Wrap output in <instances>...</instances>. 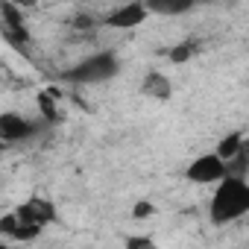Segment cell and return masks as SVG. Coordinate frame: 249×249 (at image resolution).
<instances>
[{
    "mask_svg": "<svg viewBox=\"0 0 249 249\" xmlns=\"http://www.w3.org/2000/svg\"><path fill=\"white\" fill-rule=\"evenodd\" d=\"M240 144H243V135H240V132H231V135H226V138L220 141V147H217V156L229 161V159H231V156L240 150Z\"/></svg>",
    "mask_w": 249,
    "mask_h": 249,
    "instance_id": "obj_11",
    "label": "cell"
},
{
    "mask_svg": "<svg viewBox=\"0 0 249 249\" xmlns=\"http://www.w3.org/2000/svg\"><path fill=\"white\" fill-rule=\"evenodd\" d=\"M194 53H196V41H182L179 47L170 50V62H173V65H182V62H188Z\"/></svg>",
    "mask_w": 249,
    "mask_h": 249,
    "instance_id": "obj_12",
    "label": "cell"
},
{
    "mask_svg": "<svg viewBox=\"0 0 249 249\" xmlns=\"http://www.w3.org/2000/svg\"><path fill=\"white\" fill-rule=\"evenodd\" d=\"M132 214H135V217H150V214H153V205H150V202H141V205H135Z\"/></svg>",
    "mask_w": 249,
    "mask_h": 249,
    "instance_id": "obj_15",
    "label": "cell"
},
{
    "mask_svg": "<svg viewBox=\"0 0 249 249\" xmlns=\"http://www.w3.org/2000/svg\"><path fill=\"white\" fill-rule=\"evenodd\" d=\"M226 173H229L226 159H220L217 153H205V156L194 159L191 167H188V179H191L194 185H211V182H220Z\"/></svg>",
    "mask_w": 249,
    "mask_h": 249,
    "instance_id": "obj_3",
    "label": "cell"
},
{
    "mask_svg": "<svg viewBox=\"0 0 249 249\" xmlns=\"http://www.w3.org/2000/svg\"><path fill=\"white\" fill-rule=\"evenodd\" d=\"M196 0H147V9L156 12V15H179V12H188Z\"/></svg>",
    "mask_w": 249,
    "mask_h": 249,
    "instance_id": "obj_8",
    "label": "cell"
},
{
    "mask_svg": "<svg viewBox=\"0 0 249 249\" xmlns=\"http://www.w3.org/2000/svg\"><path fill=\"white\" fill-rule=\"evenodd\" d=\"M33 129H36V126H33L30 120H24L21 114H12V111H6L3 117H0V138H3L6 144L30 138V135H33Z\"/></svg>",
    "mask_w": 249,
    "mask_h": 249,
    "instance_id": "obj_6",
    "label": "cell"
},
{
    "mask_svg": "<svg viewBox=\"0 0 249 249\" xmlns=\"http://www.w3.org/2000/svg\"><path fill=\"white\" fill-rule=\"evenodd\" d=\"M141 91H144L147 97H156V100H167L173 88H170V79H167L164 73H147V79H144Z\"/></svg>",
    "mask_w": 249,
    "mask_h": 249,
    "instance_id": "obj_7",
    "label": "cell"
},
{
    "mask_svg": "<svg viewBox=\"0 0 249 249\" xmlns=\"http://www.w3.org/2000/svg\"><path fill=\"white\" fill-rule=\"evenodd\" d=\"M15 3H18L21 9H30V6H36V3H38V0H15Z\"/></svg>",
    "mask_w": 249,
    "mask_h": 249,
    "instance_id": "obj_17",
    "label": "cell"
},
{
    "mask_svg": "<svg viewBox=\"0 0 249 249\" xmlns=\"http://www.w3.org/2000/svg\"><path fill=\"white\" fill-rule=\"evenodd\" d=\"M126 246H156L150 237H126Z\"/></svg>",
    "mask_w": 249,
    "mask_h": 249,
    "instance_id": "obj_16",
    "label": "cell"
},
{
    "mask_svg": "<svg viewBox=\"0 0 249 249\" xmlns=\"http://www.w3.org/2000/svg\"><path fill=\"white\" fill-rule=\"evenodd\" d=\"M147 21V3H126L114 9L108 18H106V27H114V30H132L138 24Z\"/></svg>",
    "mask_w": 249,
    "mask_h": 249,
    "instance_id": "obj_4",
    "label": "cell"
},
{
    "mask_svg": "<svg viewBox=\"0 0 249 249\" xmlns=\"http://www.w3.org/2000/svg\"><path fill=\"white\" fill-rule=\"evenodd\" d=\"M117 73V59L111 53H97V56H88L82 59L76 68H71L65 76L71 82H103V79H111Z\"/></svg>",
    "mask_w": 249,
    "mask_h": 249,
    "instance_id": "obj_2",
    "label": "cell"
},
{
    "mask_svg": "<svg viewBox=\"0 0 249 249\" xmlns=\"http://www.w3.org/2000/svg\"><path fill=\"white\" fill-rule=\"evenodd\" d=\"M73 27H76V30H91V27H94V18H91V15H82V18L73 21Z\"/></svg>",
    "mask_w": 249,
    "mask_h": 249,
    "instance_id": "obj_14",
    "label": "cell"
},
{
    "mask_svg": "<svg viewBox=\"0 0 249 249\" xmlns=\"http://www.w3.org/2000/svg\"><path fill=\"white\" fill-rule=\"evenodd\" d=\"M15 214H18L21 220H27V223H36V226H47V223L56 220V208H53V202H47V199H41V196L27 199Z\"/></svg>",
    "mask_w": 249,
    "mask_h": 249,
    "instance_id": "obj_5",
    "label": "cell"
},
{
    "mask_svg": "<svg viewBox=\"0 0 249 249\" xmlns=\"http://www.w3.org/2000/svg\"><path fill=\"white\" fill-rule=\"evenodd\" d=\"M21 12H24V9L15 3V0H6V3H3V24H6V30H12V33H24V30H27Z\"/></svg>",
    "mask_w": 249,
    "mask_h": 249,
    "instance_id": "obj_9",
    "label": "cell"
},
{
    "mask_svg": "<svg viewBox=\"0 0 249 249\" xmlns=\"http://www.w3.org/2000/svg\"><path fill=\"white\" fill-rule=\"evenodd\" d=\"M38 106H41V114H44V117L56 120V106H53V100H50L47 94H41V97H38Z\"/></svg>",
    "mask_w": 249,
    "mask_h": 249,
    "instance_id": "obj_13",
    "label": "cell"
},
{
    "mask_svg": "<svg viewBox=\"0 0 249 249\" xmlns=\"http://www.w3.org/2000/svg\"><path fill=\"white\" fill-rule=\"evenodd\" d=\"M243 214H249V182L243 176L226 173L217 182V191L211 196V220L214 223H231Z\"/></svg>",
    "mask_w": 249,
    "mask_h": 249,
    "instance_id": "obj_1",
    "label": "cell"
},
{
    "mask_svg": "<svg viewBox=\"0 0 249 249\" xmlns=\"http://www.w3.org/2000/svg\"><path fill=\"white\" fill-rule=\"evenodd\" d=\"M202 3H208V0H202Z\"/></svg>",
    "mask_w": 249,
    "mask_h": 249,
    "instance_id": "obj_18",
    "label": "cell"
},
{
    "mask_svg": "<svg viewBox=\"0 0 249 249\" xmlns=\"http://www.w3.org/2000/svg\"><path fill=\"white\" fill-rule=\"evenodd\" d=\"M226 167H229L231 176H246V170H249V141L240 144V150L226 161Z\"/></svg>",
    "mask_w": 249,
    "mask_h": 249,
    "instance_id": "obj_10",
    "label": "cell"
}]
</instances>
